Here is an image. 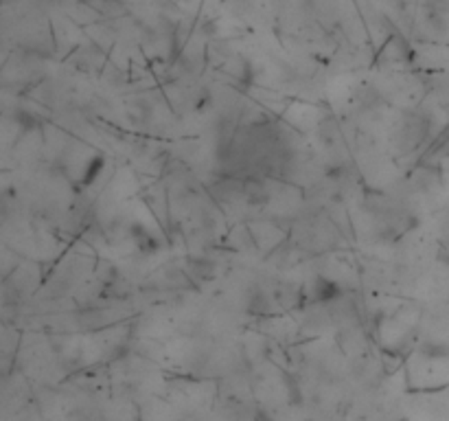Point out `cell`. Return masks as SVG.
Masks as SVG:
<instances>
[{"label":"cell","instance_id":"obj_1","mask_svg":"<svg viewBox=\"0 0 449 421\" xmlns=\"http://www.w3.org/2000/svg\"><path fill=\"white\" fill-rule=\"evenodd\" d=\"M397 42H399V38H394V40L390 38V40H388V42L384 44V48H388V51H390V48H392V46H394ZM406 57H408L406 53H394V55H388V59H397V62H404ZM381 59H384V57H381Z\"/></svg>","mask_w":449,"mask_h":421}]
</instances>
